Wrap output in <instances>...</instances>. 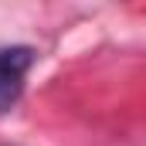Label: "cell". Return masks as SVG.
<instances>
[{
  "mask_svg": "<svg viewBox=\"0 0 146 146\" xmlns=\"http://www.w3.org/2000/svg\"><path fill=\"white\" fill-rule=\"evenodd\" d=\"M34 65L31 48H0V112H7L24 92V75Z\"/></svg>",
  "mask_w": 146,
  "mask_h": 146,
  "instance_id": "1",
  "label": "cell"
}]
</instances>
